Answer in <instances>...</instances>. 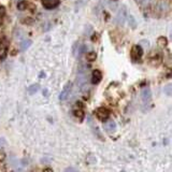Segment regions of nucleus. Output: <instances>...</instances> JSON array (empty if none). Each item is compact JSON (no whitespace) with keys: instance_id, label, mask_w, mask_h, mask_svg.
I'll return each mask as SVG.
<instances>
[{"instance_id":"obj_15","label":"nucleus","mask_w":172,"mask_h":172,"mask_svg":"<svg viewBox=\"0 0 172 172\" xmlns=\"http://www.w3.org/2000/svg\"><path fill=\"white\" fill-rule=\"evenodd\" d=\"M27 5H28L27 1H21V2L17 4V9H19V11H24V10H26Z\"/></svg>"},{"instance_id":"obj_13","label":"nucleus","mask_w":172,"mask_h":172,"mask_svg":"<svg viewBox=\"0 0 172 172\" xmlns=\"http://www.w3.org/2000/svg\"><path fill=\"white\" fill-rule=\"evenodd\" d=\"M157 43H158V45L161 46V47H166L167 44H168V41H167V39L165 37H160V38H158Z\"/></svg>"},{"instance_id":"obj_6","label":"nucleus","mask_w":172,"mask_h":172,"mask_svg":"<svg viewBox=\"0 0 172 172\" xmlns=\"http://www.w3.org/2000/svg\"><path fill=\"white\" fill-rule=\"evenodd\" d=\"M71 89H72V83L71 82H68L66 85H64V89L62 90L60 95H59V100H66L68 98V96L71 93Z\"/></svg>"},{"instance_id":"obj_2","label":"nucleus","mask_w":172,"mask_h":172,"mask_svg":"<svg viewBox=\"0 0 172 172\" xmlns=\"http://www.w3.org/2000/svg\"><path fill=\"white\" fill-rule=\"evenodd\" d=\"M143 55V50H142V46L140 45H134L133 47L131 48V58L133 62H138L141 59Z\"/></svg>"},{"instance_id":"obj_4","label":"nucleus","mask_w":172,"mask_h":172,"mask_svg":"<svg viewBox=\"0 0 172 172\" xmlns=\"http://www.w3.org/2000/svg\"><path fill=\"white\" fill-rule=\"evenodd\" d=\"M127 17V12H126V9L123 8L121 10L118 11L117 15L115 17V23L118 25V26H123L124 23H125V19Z\"/></svg>"},{"instance_id":"obj_21","label":"nucleus","mask_w":172,"mask_h":172,"mask_svg":"<svg viewBox=\"0 0 172 172\" xmlns=\"http://www.w3.org/2000/svg\"><path fill=\"white\" fill-rule=\"evenodd\" d=\"M64 171H76V169H74V168H71V167H70V168H67V169L64 170Z\"/></svg>"},{"instance_id":"obj_20","label":"nucleus","mask_w":172,"mask_h":172,"mask_svg":"<svg viewBox=\"0 0 172 172\" xmlns=\"http://www.w3.org/2000/svg\"><path fill=\"white\" fill-rule=\"evenodd\" d=\"M4 158H5L4 153H3V152H1V150H0V162H1V161H2Z\"/></svg>"},{"instance_id":"obj_18","label":"nucleus","mask_w":172,"mask_h":172,"mask_svg":"<svg viewBox=\"0 0 172 172\" xmlns=\"http://www.w3.org/2000/svg\"><path fill=\"white\" fill-rule=\"evenodd\" d=\"M140 46H144V47H148V45H150V43H148V40H141L140 41Z\"/></svg>"},{"instance_id":"obj_14","label":"nucleus","mask_w":172,"mask_h":172,"mask_svg":"<svg viewBox=\"0 0 172 172\" xmlns=\"http://www.w3.org/2000/svg\"><path fill=\"white\" fill-rule=\"evenodd\" d=\"M74 115L76 116V117H78L80 121H82V119L84 118L83 110H81V109H76V110H74Z\"/></svg>"},{"instance_id":"obj_17","label":"nucleus","mask_w":172,"mask_h":172,"mask_svg":"<svg viewBox=\"0 0 172 172\" xmlns=\"http://www.w3.org/2000/svg\"><path fill=\"white\" fill-rule=\"evenodd\" d=\"M128 21H129V25L132 27V28H136V26H137V23H136V21H134L133 16H129L128 17Z\"/></svg>"},{"instance_id":"obj_11","label":"nucleus","mask_w":172,"mask_h":172,"mask_svg":"<svg viewBox=\"0 0 172 172\" xmlns=\"http://www.w3.org/2000/svg\"><path fill=\"white\" fill-rule=\"evenodd\" d=\"M31 45V41L30 40H25L21 43V50L22 51H26L27 48Z\"/></svg>"},{"instance_id":"obj_1","label":"nucleus","mask_w":172,"mask_h":172,"mask_svg":"<svg viewBox=\"0 0 172 172\" xmlns=\"http://www.w3.org/2000/svg\"><path fill=\"white\" fill-rule=\"evenodd\" d=\"M86 81H87V73H86V69L84 66H81L78 70V84L83 87L86 85Z\"/></svg>"},{"instance_id":"obj_22","label":"nucleus","mask_w":172,"mask_h":172,"mask_svg":"<svg viewBox=\"0 0 172 172\" xmlns=\"http://www.w3.org/2000/svg\"><path fill=\"white\" fill-rule=\"evenodd\" d=\"M136 1H137L138 3H143V2H144V0H136Z\"/></svg>"},{"instance_id":"obj_3","label":"nucleus","mask_w":172,"mask_h":172,"mask_svg":"<svg viewBox=\"0 0 172 172\" xmlns=\"http://www.w3.org/2000/svg\"><path fill=\"white\" fill-rule=\"evenodd\" d=\"M97 117L99 118L101 122H105L108 121V118L110 116V111L108 110L107 108H99V109H97Z\"/></svg>"},{"instance_id":"obj_16","label":"nucleus","mask_w":172,"mask_h":172,"mask_svg":"<svg viewBox=\"0 0 172 172\" xmlns=\"http://www.w3.org/2000/svg\"><path fill=\"white\" fill-rule=\"evenodd\" d=\"M4 14H5V9H4V7L0 5V25L2 24V19H3V16H4Z\"/></svg>"},{"instance_id":"obj_8","label":"nucleus","mask_w":172,"mask_h":172,"mask_svg":"<svg viewBox=\"0 0 172 172\" xmlns=\"http://www.w3.org/2000/svg\"><path fill=\"white\" fill-rule=\"evenodd\" d=\"M105 131L108 132H114L116 130V123L114 121H105V125H103Z\"/></svg>"},{"instance_id":"obj_7","label":"nucleus","mask_w":172,"mask_h":172,"mask_svg":"<svg viewBox=\"0 0 172 172\" xmlns=\"http://www.w3.org/2000/svg\"><path fill=\"white\" fill-rule=\"evenodd\" d=\"M59 3H60V0H42L43 7L48 10H53V9L57 8Z\"/></svg>"},{"instance_id":"obj_5","label":"nucleus","mask_w":172,"mask_h":172,"mask_svg":"<svg viewBox=\"0 0 172 172\" xmlns=\"http://www.w3.org/2000/svg\"><path fill=\"white\" fill-rule=\"evenodd\" d=\"M141 98H142V101L145 105H148L152 99V93H150V89L148 87H144L141 91Z\"/></svg>"},{"instance_id":"obj_10","label":"nucleus","mask_w":172,"mask_h":172,"mask_svg":"<svg viewBox=\"0 0 172 172\" xmlns=\"http://www.w3.org/2000/svg\"><path fill=\"white\" fill-rule=\"evenodd\" d=\"M38 90H39V84H32L31 86L28 87V93L30 95H35Z\"/></svg>"},{"instance_id":"obj_12","label":"nucleus","mask_w":172,"mask_h":172,"mask_svg":"<svg viewBox=\"0 0 172 172\" xmlns=\"http://www.w3.org/2000/svg\"><path fill=\"white\" fill-rule=\"evenodd\" d=\"M97 58V54L95 53V52H89V53H87V55H86V59L88 60V62H95Z\"/></svg>"},{"instance_id":"obj_19","label":"nucleus","mask_w":172,"mask_h":172,"mask_svg":"<svg viewBox=\"0 0 172 172\" xmlns=\"http://www.w3.org/2000/svg\"><path fill=\"white\" fill-rule=\"evenodd\" d=\"M165 93L167 94V96H171V85L170 84L165 88Z\"/></svg>"},{"instance_id":"obj_9","label":"nucleus","mask_w":172,"mask_h":172,"mask_svg":"<svg viewBox=\"0 0 172 172\" xmlns=\"http://www.w3.org/2000/svg\"><path fill=\"white\" fill-rule=\"evenodd\" d=\"M102 79V73L100 70H94L93 74H91V83L98 84Z\"/></svg>"}]
</instances>
